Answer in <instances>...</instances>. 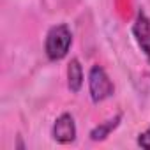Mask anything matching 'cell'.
Returning <instances> with one entry per match:
<instances>
[{"mask_svg":"<svg viewBox=\"0 0 150 150\" xmlns=\"http://www.w3.org/2000/svg\"><path fill=\"white\" fill-rule=\"evenodd\" d=\"M88 92L94 103H103L115 92L113 81L101 65H94L88 72Z\"/></svg>","mask_w":150,"mask_h":150,"instance_id":"7a4b0ae2","label":"cell"},{"mask_svg":"<svg viewBox=\"0 0 150 150\" xmlns=\"http://www.w3.org/2000/svg\"><path fill=\"white\" fill-rule=\"evenodd\" d=\"M83 85V67L78 58H72L67 65V87L71 92H80Z\"/></svg>","mask_w":150,"mask_h":150,"instance_id":"5b68a950","label":"cell"},{"mask_svg":"<svg viewBox=\"0 0 150 150\" xmlns=\"http://www.w3.org/2000/svg\"><path fill=\"white\" fill-rule=\"evenodd\" d=\"M138 145H139L141 148L150 150V125H148V129H146V131H143V132L138 136Z\"/></svg>","mask_w":150,"mask_h":150,"instance_id":"52a82bcc","label":"cell"},{"mask_svg":"<svg viewBox=\"0 0 150 150\" xmlns=\"http://www.w3.org/2000/svg\"><path fill=\"white\" fill-rule=\"evenodd\" d=\"M132 34H134L138 46L141 48L145 57L150 60V20L143 11H139L136 14L134 25H132Z\"/></svg>","mask_w":150,"mask_h":150,"instance_id":"277c9868","label":"cell"},{"mask_svg":"<svg viewBox=\"0 0 150 150\" xmlns=\"http://www.w3.org/2000/svg\"><path fill=\"white\" fill-rule=\"evenodd\" d=\"M120 120H122V115L118 113V115H115L113 118H108L106 122H101L99 125H96V127L90 131V139H92V141H103V139H106V138L118 127Z\"/></svg>","mask_w":150,"mask_h":150,"instance_id":"8992f818","label":"cell"},{"mask_svg":"<svg viewBox=\"0 0 150 150\" xmlns=\"http://www.w3.org/2000/svg\"><path fill=\"white\" fill-rule=\"evenodd\" d=\"M51 136L57 143L60 145H69L76 139V124H74V118L71 113H62L51 129Z\"/></svg>","mask_w":150,"mask_h":150,"instance_id":"3957f363","label":"cell"},{"mask_svg":"<svg viewBox=\"0 0 150 150\" xmlns=\"http://www.w3.org/2000/svg\"><path fill=\"white\" fill-rule=\"evenodd\" d=\"M71 44H72V34H71L67 25L60 23V25H55L48 30L44 50H46L48 58L57 62V60H62L64 57H67Z\"/></svg>","mask_w":150,"mask_h":150,"instance_id":"6da1fadb","label":"cell"}]
</instances>
